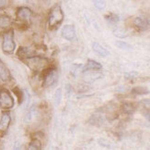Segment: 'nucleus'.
Here are the masks:
<instances>
[{
    "label": "nucleus",
    "instance_id": "nucleus-1",
    "mask_svg": "<svg viewBox=\"0 0 150 150\" xmlns=\"http://www.w3.org/2000/svg\"><path fill=\"white\" fill-rule=\"evenodd\" d=\"M25 62L27 66L33 71H42L49 64V60L46 57L39 56H31L25 58Z\"/></svg>",
    "mask_w": 150,
    "mask_h": 150
},
{
    "label": "nucleus",
    "instance_id": "nucleus-2",
    "mask_svg": "<svg viewBox=\"0 0 150 150\" xmlns=\"http://www.w3.org/2000/svg\"><path fill=\"white\" fill-rule=\"evenodd\" d=\"M64 19V12L59 5H55L51 9L49 17H48V24L50 28L58 27Z\"/></svg>",
    "mask_w": 150,
    "mask_h": 150
},
{
    "label": "nucleus",
    "instance_id": "nucleus-3",
    "mask_svg": "<svg viewBox=\"0 0 150 150\" xmlns=\"http://www.w3.org/2000/svg\"><path fill=\"white\" fill-rule=\"evenodd\" d=\"M16 44L14 42V34L13 31L9 30L4 32L3 34V42H2V49L5 53L12 54L15 50Z\"/></svg>",
    "mask_w": 150,
    "mask_h": 150
},
{
    "label": "nucleus",
    "instance_id": "nucleus-4",
    "mask_svg": "<svg viewBox=\"0 0 150 150\" xmlns=\"http://www.w3.org/2000/svg\"><path fill=\"white\" fill-rule=\"evenodd\" d=\"M14 106V99L6 89L0 90V108L2 109H9Z\"/></svg>",
    "mask_w": 150,
    "mask_h": 150
},
{
    "label": "nucleus",
    "instance_id": "nucleus-5",
    "mask_svg": "<svg viewBox=\"0 0 150 150\" xmlns=\"http://www.w3.org/2000/svg\"><path fill=\"white\" fill-rule=\"evenodd\" d=\"M43 77V86L49 87L55 83L58 78V73L55 69H49Z\"/></svg>",
    "mask_w": 150,
    "mask_h": 150
},
{
    "label": "nucleus",
    "instance_id": "nucleus-6",
    "mask_svg": "<svg viewBox=\"0 0 150 150\" xmlns=\"http://www.w3.org/2000/svg\"><path fill=\"white\" fill-rule=\"evenodd\" d=\"M134 28L139 31V32H143L146 31L148 27H149V22L146 18H145L144 16H138L135 17L134 19Z\"/></svg>",
    "mask_w": 150,
    "mask_h": 150
},
{
    "label": "nucleus",
    "instance_id": "nucleus-7",
    "mask_svg": "<svg viewBox=\"0 0 150 150\" xmlns=\"http://www.w3.org/2000/svg\"><path fill=\"white\" fill-rule=\"evenodd\" d=\"M32 11L26 6H21L17 10V18L21 22H28L31 18Z\"/></svg>",
    "mask_w": 150,
    "mask_h": 150
},
{
    "label": "nucleus",
    "instance_id": "nucleus-8",
    "mask_svg": "<svg viewBox=\"0 0 150 150\" xmlns=\"http://www.w3.org/2000/svg\"><path fill=\"white\" fill-rule=\"evenodd\" d=\"M62 36L67 40H72L76 36V30L73 25H66L62 29Z\"/></svg>",
    "mask_w": 150,
    "mask_h": 150
},
{
    "label": "nucleus",
    "instance_id": "nucleus-9",
    "mask_svg": "<svg viewBox=\"0 0 150 150\" xmlns=\"http://www.w3.org/2000/svg\"><path fill=\"white\" fill-rule=\"evenodd\" d=\"M11 121V117L9 112H3L1 115V119H0V131L6 132L8 129L9 124Z\"/></svg>",
    "mask_w": 150,
    "mask_h": 150
},
{
    "label": "nucleus",
    "instance_id": "nucleus-10",
    "mask_svg": "<svg viewBox=\"0 0 150 150\" xmlns=\"http://www.w3.org/2000/svg\"><path fill=\"white\" fill-rule=\"evenodd\" d=\"M38 118H39L38 109L36 108H32L27 112V114H26L25 118H24V121L26 123H32L33 121H35Z\"/></svg>",
    "mask_w": 150,
    "mask_h": 150
},
{
    "label": "nucleus",
    "instance_id": "nucleus-11",
    "mask_svg": "<svg viewBox=\"0 0 150 150\" xmlns=\"http://www.w3.org/2000/svg\"><path fill=\"white\" fill-rule=\"evenodd\" d=\"M0 79L3 82H8L11 79V75L8 69L4 64V62L0 60Z\"/></svg>",
    "mask_w": 150,
    "mask_h": 150
},
{
    "label": "nucleus",
    "instance_id": "nucleus-12",
    "mask_svg": "<svg viewBox=\"0 0 150 150\" xmlns=\"http://www.w3.org/2000/svg\"><path fill=\"white\" fill-rule=\"evenodd\" d=\"M102 77H103L102 73L98 72V71H90V72H87L84 74V79L88 83H93Z\"/></svg>",
    "mask_w": 150,
    "mask_h": 150
},
{
    "label": "nucleus",
    "instance_id": "nucleus-13",
    "mask_svg": "<svg viewBox=\"0 0 150 150\" xmlns=\"http://www.w3.org/2000/svg\"><path fill=\"white\" fill-rule=\"evenodd\" d=\"M102 68V65L99 62H97L92 60H88L87 64L84 66V71L87 70H100Z\"/></svg>",
    "mask_w": 150,
    "mask_h": 150
},
{
    "label": "nucleus",
    "instance_id": "nucleus-14",
    "mask_svg": "<svg viewBox=\"0 0 150 150\" xmlns=\"http://www.w3.org/2000/svg\"><path fill=\"white\" fill-rule=\"evenodd\" d=\"M92 49L94 52H96V53L98 55H100L101 57H107L109 55V52L107 49H105L101 44H100L99 43L95 42L92 45Z\"/></svg>",
    "mask_w": 150,
    "mask_h": 150
},
{
    "label": "nucleus",
    "instance_id": "nucleus-15",
    "mask_svg": "<svg viewBox=\"0 0 150 150\" xmlns=\"http://www.w3.org/2000/svg\"><path fill=\"white\" fill-rule=\"evenodd\" d=\"M11 25V19L6 15H0V28L5 29Z\"/></svg>",
    "mask_w": 150,
    "mask_h": 150
},
{
    "label": "nucleus",
    "instance_id": "nucleus-16",
    "mask_svg": "<svg viewBox=\"0 0 150 150\" xmlns=\"http://www.w3.org/2000/svg\"><path fill=\"white\" fill-rule=\"evenodd\" d=\"M112 34H114V36L118 37V38H125L129 35L128 31H126L125 29H122V28H115L112 31Z\"/></svg>",
    "mask_w": 150,
    "mask_h": 150
},
{
    "label": "nucleus",
    "instance_id": "nucleus-17",
    "mask_svg": "<svg viewBox=\"0 0 150 150\" xmlns=\"http://www.w3.org/2000/svg\"><path fill=\"white\" fill-rule=\"evenodd\" d=\"M32 54H33V51H31L30 48H19V50L18 51V55L21 57H25L27 58L29 57H31Z\"/></svg>",
    "mask_w": 150,
    "mask_h": 150
},
{
    "label": "nucleus",
    "instance_id": "nucleus-18",
    "mask_svg": "<svg viewBox=\"0 0 150 150\" xmlns=\"http://www.w3.org/2000/svg\"><path fill=\"white\" fill-rule=\"evenodd\" d=\"M122 111L126 114H132L135 110V107L132 103H125L122 106Z\"/></svg>",
    "mask_w": 150,
    "mask_h": 150
},
{
    "label": "nucleus",
    "instance_id": "nucleus-19",
    "mask_svg": "<svg viewBox=\"0 0 150 150\" xmlns=\"http://www.w3.org/2000/svg\"><path fill=\"white\" fill-rule=\"evenodd\" d=\"M42 148V143L39 141L38 139H33L28 146L29 150H39Z\"/></svg>",
    "mask_w": 150,
    "mask_h": 150
},
{
    "label": "nucleus",
    "instance_id": "nucleus-20",
    "mask_svg": "<svg viewBox=\"0 0 150 150\" xmlns=\"http://www.w3.org/2000/svg\"><path fill=\"white\" fill-rule=\"evenodd\" d=\"M115 45L118 48L122 49V50H132L133 47L131 44H129L126 42H122V41H117L115 42Z\"/></svg>",
    "mask_w": 150,
    "mask_h": 150
},
{
    "label": "nucleus",
    "instance_id": "nucleus-21",
    "mask_svg": "<svg viewBox=\"0 0 150 150\" xmlns=\"http://www.w3.org/2000/svg\"><path fill=\"white\" fill-rule=\"evenodd\" d=\"M105 19H106V21L108 22L112 23V24L117 23V22H119V19H120L119 16L117 15V14H114V13H110V14L106 15L105 16Z\"/></svg>",
    "mask_w": 150,
    "mask_h": 150
},
{
    "label": "nucleus",
    "instance_id": "nucleus-22",
    "mask_svg": "<svg viewBox=\"0 0 150 150\" xmlns=\"http://www.w3.org/2000/svg\"><path fill=\"white\" fill-rule=\"evenodd\" d=\"M61 99H62V89L58 88L54 92V104L56 106L60 105Z\"/></svg>",
    "mask_w": 150,
    "mask_h": 150
},
{
    "label": "nucleus",
    "instance_id": "nucleus-23",
    "mask_svg": "<svg viewBox=\"0 0 150 150\" xmlns=\"http://www.w3.org/2000/svg\"><path fill=\"white\" fill-rule=\"evenodd\" d=\"M132 93L134 95H146L149 93V90L146 87H143V86H138V87H135L132 90Z\"/></svg>",
    "mask_w": 150,
    "mask_h": 150
},
{
    "label": "nucleus",
    "instance_id": "nucleus-24",
    "mask_svg": "<svg viewBox=\"0 0 150 150\" xmlns=\"http://www.w3.org/2000/svg\"><path fill=\"white\" fill-rule=\"evenodd\" d=\"M92 1L98 9L102 10L106 8V0H92Z\"/></svg>",
    "mask_w": 150,
    "mask_h": 150
},
{
    "label": "nucleus",
    "instance_id": "nucleus-25",
    "mask_svg": "<svg viewBox=\"0 0 150 150\" xmlns=\"http://www.w3.org/2000/svg\"><path fill=\"white\" fill-rule=\"evenodd\" d=\"M82 67H83L82 64H73L70 68V72L73 75H77L80 70L82 69Z\"/></svg>",
    "mask_w": 150,
    "mask_h": 150
},
{
    "label": "nucleus",
    "instance_id": "nucleus-26",
    "mask_svg": "<svg viewBox=\"0 0 150 150\" xmlns=\"http://www.w3.org/2000/svg\"><path fill=\"white\" fill-rule=\"evenodd\" d=\"M9 0H0V9H5L9 6Z\"/></svg>",
    "mask_w": 150,
    "mask_h": 150
},
{
    "label": "nucleus",
    "instance_id": "nucleus-27",
    "mask_svg": "<svg viewBox=\"0 0 150 150\" xmlns=\"http://www.w3.org/2000/svg\"><path fill=\"white\" fill-rule=\"evenodd\" d=\"M135 76H137V73L135 71H130V72H126L125 74V78L126 80H130V79H133Z\"/></svg>",
    "mask_w": 150,
    "mask_h": 150
},
{
    "label": "nucleus",
    "instance_id": "nucleus-28",
    "mask_svg": "<svg viewBox=\"0 0 150 150\" xmlns=\"http://www.w3.org/2000/svg\"><path fill=\"white\" fill-rule=\"evenodd\" d=\"M145 117H146V119L148 121H150V112H149V111H147V112L145 113Z\"/></svg>",
    "mask_w": 150,
    "mask_h": 150
},
{
    "label": "nucleus",
    "instance_id": "nucleus-29",
    "mask_svg": "<svg viewBox=\"0 0 150 150\" xmlns=\"http://www.w3.org/2000/svg\"><path fill=\"white\" fill-rule=\"evenodd\" d=\"M127 90V88H123V87H121V88H117L116 91H119V92H125Z\"/></svg>",
    "mask_w": 150,
    "mask_h": 150
}]
</instances>
